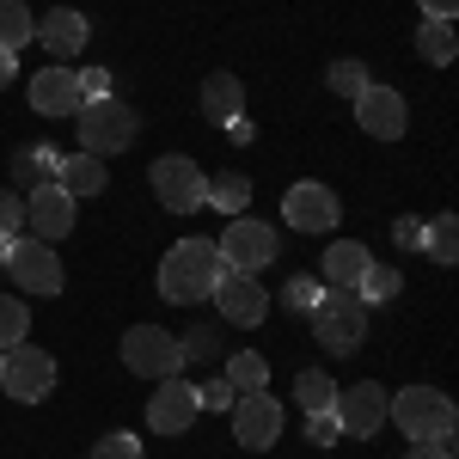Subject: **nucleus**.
<instances>
[{"label":"nucleus","mask_w":459,"mask_h":459,"mask_svg":"<svg viewBox=\"0 0 459 459\" xmlns=\"http://www.w3.org/2000/svg\"><path fill=\"white\" fill-rule=\"evenodd\" d=\"M307 318H313V337L331 355H355V350H361V337H368V307H361L355 294H343V288H325L318 307Z\"/></svg>","instance_id":"nucleus-4"},{"label":"nucleus","mask_w":459,"mask_h":459,"mask_svg":"<svg viewBox=\"0 0 459 459\" xmlns=\"http://www.w3.org/2000/svg\"><path fill=\"white\" fill-rule=\"evenodd\" d=\"M196 423V386L190 380H160L153 398H147V429H160V435H184V429Z\"/></svg>","instance_id":"nucleus-16"},{"label":"nucleus","mask_w":459,"mask_h":459,"mask_svg":"<svg viewBox=\"0 0 459 459\" xmlns=\"http://www.w3.org/2000/svg\"><path fill=\"white\" fill-rule=\"evenodd\" d=\"M264 380H270V361H264L257 350L227 355V386L233 392H264Z\"/></svg>","instance_id":"nucleus-27"},{"label":"nucleus","mask_w":459,"mask_h":459,"mask_svg":"<svg viewBox=\"0 0 459 459\" xmlns=\"http://www.w3.org/2000/svg\"><path fill=\"white\" fill-rule=\"evenodd\" d=\"M417 56H423L429 68H447L459 56V31H454V19H423L417 25Z\"/></svg>","instance_id":"nucleus-22"},{"label":"nucleus","mask_w":459,"mask_h":459,"mask_svg":"<svg viewBox=\"0 0 459 459\" xmlns=\"http://www.w3.org/2000/svg\"><path fill=\"white\" fill-rule=\"evenodd\" d=\"M294 398H300V411H307V417H318V411H331V404H337V386L325 380V368H300V374H294Z\"/></svg>","instance_id":"nucleus-26"},{"label":"nucleus","mask_w":459,"mask_h":459,"mask_svg":"<svg viewBox=\"0 0 459 459\" xmlns=\"http://www.w3.org/2000/svg\"><path fill=\"white\" fill-rule=\"evenodd\" d=\"M325 86H331V92H337V99H355V92H361V86H368V68H361V62H350V56H343V62H331V68H325Z\"/></svg>","instance_id":"nucleus-31"},{"label":"nucleus","mask_w":459,"mask_h":459,"mask_svg":"<svg viewBox=\"0 0 459 459\" xmlns=\"http://www.w3.org/2000/svg\"><path fill=\"white\" fill-rule=\"evenodd\" d=\"M404 459H454V454H447L441 441H411V454H404Z\"/></svg>","instance_id":"nucleus-40"},{"label":"nucleus","mask_w":459,"mask_h":459,"mask_svg":"<svg viewBox=\"0 0 459 459\" xmlns=\"http://www.w3.org/2000/svg\"><path fill=\"white\" fill-rule=\"evenodd\" d=\"M368 264H374L368 246H355V239H331V246H325V288H343V294H350V288L368 276Z\"/></svg>","instance_id":"nucleus-20"},{"label":"nucleus","mask_w":459,"mask_h":459,"mask_svg":"<svg viewBox=\"0 0 459 459\" xmlns=\"http://www.w3.org/2000/svg\"><path fill=\"white\" fill-rule=\"evenodd\" d=\"M25 221H31V233L43 246L49 239H68L74 233V196L56 178H43V184H31V196H25Z\"/></svg>","instance_id":"nucleus-15"},{"label":"nucleus","mask_w":459,"mask_h":459,"mask_svg":"<svg viewBox=\"0 0 459 459\" xmlns=\"http://www.w3.org/2000/svg\"><path fill=\"white\" fill-rule=\"evenodd\" d=\"M398 288H404V276L398 270H386V264H368V276L350 288L361 307H386V300H398Z\"/></svg>","instance_id":"nucleus-25"},{"label":"nucleus","mask_w":459,"mask_h":459,"mask_svg":"<svg viewBox=\"0 0 459 459\" xmlns=\"http://www.w3.org/2000/svg\"><path fill=\"white\" fill-rule=\"evenodd\" d=\"M392 239L404 251H423V221H417V214H398V221H392Z\"/></svg>","instance_id":"nucleus-37"},{"label":"nucleus","mask_w":459,"mask_h":459,"mask_svg":"<svg viewBox=\"0 0 459 459\" xmlns=\"http://www.w3.org/2000/svg\"><path fill=\"white\" fill-rule=\"evenodd\" d=\"M233 398H239V392L227 386V380H203V386H196V411H233Z\"/></svg>","instance_id":"nucleus-36"},{"label":"nucleus","mask_w":459,"mask_h":459,"mask_svg":"<svg viewBox=\"0 0 459 459\" xmlns=\"http://www.w3.org/2000/svg\"><path fill=\"white\" fill-rule=\"evenodd\" d=\"M86 459H142V441L135 435H105V441H92Z\"/></svg>","instance_id":"nucleus-35"},{"label":"nucleus","mask_w":459,"mask_h":459,"mask_svg":"<svg viewBox=\"0 0 459 459\" xmlns=\"http://www.w3.org/2000/svg\"><path fill=\"white\" fill-rule=\"evenodd\" d=\"M459 0H423V19H454Z\"/></svg>","instance_id":"nucleus-41"},{"label":"nucleus","mask_w":459,"mask_h":459,"mask_svg":"<svg viewBox=\"0 0 459 459\" xmlns=\"http://www.w3.org/2000/svg\"><path fill=\"white\" fill-rule=\"evenodd\" d=\"M147 184H153V196H160L166 214H196L203 196H209V178H203V166H196L190 153H160L153 172H147Z\"/></svg>","instance_id":"nucleus-5"},{"label":"nucleus","mask_w":459,"mask_h":459,"mask_svg":"<svg viewBox=\"0 0 459 459\" xmlns=\"http://www.w3.org/2000/svg\"><path fill=\"white\" fill-rule=\"evenodd\" d=\"M37 43H43L56 62H68V56H80V49L92 43V25H86V13H80V6H56V13H43V19H37Z\"/></svg>","instance_id":"nucleus-17"},{"label":"nucleus","mask_w":459,"mask_h":459,"mask_svg":"<svg viewBox=\"0 0 459 459\" xmlns=\"http://www.w3.org/2000/svg\"><path fill=\"white\" fill-rule=\"evenodd\" d=\"M123 368L142 374V380H172L178 368H184L178 337L160 331V325H129V331H123Z\"/></svg>","instance_id":"nucleus-9"},{"label":"nucleus","mask_w":459,"mask_h":459,"mask_svg":"<svg viewBox=\"0 0 459 459\" xmlns=\"http://www.w3.org/2000/svg\"><path fill=\"white\" fill-rule=\"evenodd\" d=\"M25 43H37V19L25 0H0V49L6 56H19Z\"/></svg>","instance_id":"nucleus-23"},{"label":"nucleus","mask_w":459,"mask_h":459,"mask_svg":"<svg viewBox=\"0 0 459 459\" xmlns=\"http://www.w3.org/2000/svg\"><path fill=\"white\" fill-rule=\"evenodd\" d=\"M62 166V153H49V147H19L13 153V184H43V178H56Z\"/></svg>","instance_id":"nucleus-28"},{"label":"nucleus","mask_w":459,"mask_h":459,"mask_svg":"<svg viewBox=\"0 0 459 459\" xmlns=\"http://www.w3.org/2000/svg\"><path fill=\"white\" fill-rule=\"evenodd\" d=\"M74 117H80V153H92V160L123 153V147H135V135H142V117L123 105V99H92V105H80Z\"/></svg>","instance_id":"nucleus-3"},{"label":"nucleus","mask_w":459,"mask_h":459,"mask_svg":"<svg viewBox=\"0 0 459 459\" xmlns=\"http://www.w3.org/2000/svg\"><path fill=\"white\" fill-rule=\"evenodd\" d=\"M0 270H6L13 282L25 288L31 300H49V294H62V257L43 246V239H13V246L0 251Z\"/></svg>","instance_id":"nucleus-8"},{"label":"nucleus","mask_w":459,"mask_h":459,"mask_svg":"<svg viewBox=\"0 0 459 459\" xmlns=\"http://www.w3.org/2000/svg\"><path fill=\"white\" fill-rule=\"evenodd\" d=\"M0 386H6V398H19V404H43L56 392V355L37 350V343L0 350Z\"/></svg>","instance_id":"nucleus-6"},{"label":"nucleus","mask_w":459,"mask_h":459,"mask_svg":"<svg viewBox=\"0 0 459 459\" xmlns=\"http://www.w3.org/2000/svg\"><path fill=\"white\" fill-rule=\"evenodd\" d=\"M209 300L221 307V318H227V325H239V331L264 325V313H270V294H264V282H257V276H239V270H227V276L214 282Z\"/></svg>","instance_id":"nucleus-14"},{"label":"nucleus","mask_w":459,"mask_h":459,"mask_svg":"<svg viewBox=\"0 0 459 459\" xmlns=\"http://www.w3.org/2000/svg\"><path fill=\"white\" fill-rule=\"evenodd\" d=\"M80 99H86V105H92V99H110V74L105 68H86V74H80Z\"/></svg>","instance_id":"nucleus-38"},{"label":"nucleus","mask_w":459,"mask_h":459,"mask_svg":"<svg viewBox=\"0 0 459 459\" xmlns=\"http://www.w3.org/2000/svg\"><path fill=\"white\" fill-rule=\"evenodd\" d=\"M318 294H325V282H318V276H294V282L282 288V300L294 307V313H313V307H318Z\"/></svg>","instance_id":"nucleus-33"},{"label":"nucleus","mask_w":459,"mask_h":459,"mask_svg":"<svg viewBox=\"0 0 459 459\" xmlns=\"http://www.w3.org/2000/svg\"><path fill=\"white\" fill-rule=\"evenodd\" d=\"M331 417H337V429H343V435H361V441H374V435L386 429V392L374 386V380H355L350 392H337Z\"/></svg>","instance_id":"nucleus-13"},{"label":"nucleus","mask_w":459,"mask_h":459,"mask_svg":"<svg viewBox=\"0 0 459 459\" xmlns=\"http://www.w3.org/2000/svg\"><path fill=\"white\" fill-rule=\"evenodd\" d=\"M56 184L80 203V196H99L110 178H105V160H92V153H68V160L56 166Z\"/></svg>","instance_id":"nucleus-21"},{"label":"nucleus","mask_w":459,"mask_h":459,"mask_svg":"<svg viewBox=\"0 0 459 459\" xmlns=\"http://www.w3.org/2000/svg\"><path fill=\"white\" fill-rule=\"evenodd\" d=\"M25 92H31L37 117H74V110L86 105V99H80V74H68L62 62H56V68H43V74H31V86H25Z\"/></svg>","instance_id":"nucleus-18"},{"label":"nucleus","mask_w":459,"mask_h":459,"mask_svg":"<svg viewBox=\"0 0 459 459\" xmlns=\"http://www.w3.org/2000/svg\"><path fill=\"white\" fill-rule=\"evenodd\" d=\"M282 221L294 227V233H337L343 203H337V190H331V184L300 178V184H288V196H282Z\"/></svg>","instance_id":"nucleus-10"},{"label":"nucleus","mask_w":459,"mask_h":459,"mask_svg":"<svg viewBox=\"0 0 459 459\" xmlns=\"http://www.w3.org/2000/svg\"><path fill=\"white\" fill-rule=\"evenodd\" d=\"M307 435H313L318 447H331V441H337L343 429H337V417H331V411H318V417H313V429H307Z\"/></svg>","instance_id":"nucleus-39"},{"label":"nucleus","mask_w":459,"mask_h":459,"mask_svg":"<svg viewBox=\"0 0 459 459\" xmlns=\"http://www.w3.org/2000/svg\"><path fill=\"white\" fill-rule=\"evenodd\" d=\"M276 435H282V404L270 392H239L233 398V441L264 454V447H276Z\"/></svg>","instance_id":"nucleus-11"},{"label":"nucleus","mask_w":459,"mask_h":459,"mask_svg":"<svg viewBox=\"0 0 459 459\" xmlns=\"http://www.w3.org/2000/svg\"><path fill=\"white\" fill-rule=\"evenodd\" d=\"M0 86H13V56L0 49Z\"/></svg>","instance_id":"nucleus-42"},{"label":"nucleus","mask_w":459,"mask_h":459,"mask_svg":"<svg viewBox=\"0 0 459 459\" xmlns=\"http://www.w3.org/2000/svg\"><path fill=\"white\" fill-rule=\"evenodd\" d=\"M214 246H221V264H227V270H239V276H257L264 264H276V246H282V239H276V227H270V221L233 214V221H227V233H221Z\"/></svg>","instance_id":"nucleus-7"},{"label":"nucleus","mask_w":459,"mask_h":459,"mask_svg":"<svg viewBox=\"0 0 459 459\" xmlns=\"http://www.w3.org/2000/svg\"><path fill=\"white\" fill-rule=\"evenodd\" d=\"M355 105V123H361V135H374V142H398L404 135V123H411V110H404V99L392 92V86H361L350 99Z\"/></svg>","instance_id":"nucleus-12"},{"label":"nucleus","mask_w":459,"mask_h":459,"mask_svg":"<svg viewBox=\"0 0 459 459\" xmlns=\"http://www.w3.org/2000/svg\"><path fill=\"white\" fill-rule=\"evenodd\" d=\"M214 350H221V343H214V325H190V337L178 343V355H184V361H209Z\"/></svg>","instance_id":"nucleus-34"},{"label":"nucleus","mask_w":459,"mask_h":459,"mask_svg":"<svg viewBox=\"0 0 459 459\" xmlns=\"http://www.w3.org/2000/svg\"><path fill=\"white\" fill-rule=\"evenodd\" d=\"M203 209H221L227 221H233V214H246V209H251V178H239V172L209 178V196H203Z\"/></svg>","instance_id":"nucleus-24"},{"label":"nucleus","mask_w":459,"mask_h":459,"mask_svg":"<svg viewBox=\"0 0 459 459\" xmlns=\"http://www.w3.org/2000/svg\"><path fill=\"white\" fill-rule=\"evenodd\" d=\"M221 276H227V264H221V246H214V239H178V246L160 257V294H166L172 307L209 300Z\"/></svg>","instance_id":"nucleus-1"},{"label":"nucleus","mask_w":459,"mask_h":459,"mask_svg":"<svg viewBox=\"0 0 459 459\" xmlns=\"http://www.w3.org/2000/svg\"><path fill=\"white\" fill-rule=\"evenodd\" d=\"M423 246H429L435 264H454V257H459V221H454V214H435V221L423 227Z\"/></svg>","instance_id":"nucleus-29"},{"label":"nucleus","mask_w":459,"mask_h":459,"mask_svg":"<svg viewBox=\"0 0 459 459\" xmlns=\"http://www.w3.org/2000/svg\"><path fill=\"white\" fill-rule=\"evenodd\" d=\"M25 331H31V313H25V300H19V294H0V350L25 343Z\"/></svg>","instance_id":"nucleus-30"},{"label":"nucleus","mask_w":459,"mask_h":459,"mask_svg":"<svg viewBox=\"0 0 459 459\" xmlns=\"http://www.w3.org/2000/svg\"><path fill=\"white\" fill-rule=\"evenodd\" d=\"M386 417L404 429L411 441H441V447L454 441V429H459V411H454V398H447L441 386H404V392H392V398H386Z\"/></svg>","instance_id":"nucleus-2"},{"label":"nucleus","mask_w":459,"mask_h":459,"mask_svg":"<svg viewBox=\"0 0 459 459\" xmlns=\"http://www.w3.org/2000/svg\"><path fill=\"white\" fill-rule=\"evenodd\" d=\"M203 117H209L214 129H227V123L246 117V86H239V74H209V80H203Z\"/></svg>","instance_id":"nucleus-19"},{"label":"nucleus","mask_w":459,"mask_h":459,"mask_svg":"<svg viewBox=\"0 0 459 459\" xmlns=\"http://www.w3.org/2000/svg\"><path fill=\"white\" fill-rule=\"evenodd\" d=\"M19 233H25V196L19 190H0V251L13 246Z\"/></svg>","instance_id":"nucleus-32"}]
</instances>
